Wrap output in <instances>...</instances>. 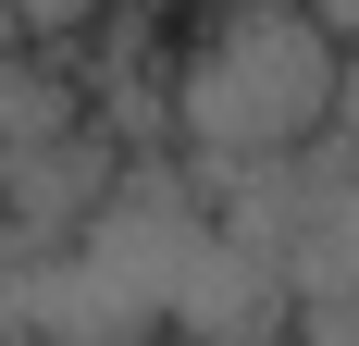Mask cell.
<instances>
[{
	"label": "cell",
	"instance_id": "cell-1",
	"mask_svg": "<svg viewBox=\"0 0 359 346\" xmlns=\"http://www.w3.org/2000/svg\"><path fill=\"white\" fill-rule=\"evenodd\" d=\"M334 99H347V37L323 25V0H211V13L186 25L174 74H161L174 137L211 173L323 148Z\"/></svg>",
	"mask_w": 359,
	"mask_h": 346
},
{
	"label": "cell",
	"instance_id": "cell-2",
	"mask_svg": "<svg viewBox=\"0 0 359 346\" xmlns=\"http://www.w3.org/2000/svg\"><path fill=\"white\" fill-rule=\"evenodd\" d=\"M87 124V87L62 74V50H25V37H0V161L13 148H50Z\"/></svg>",
	"mask_w": 359,
	"mask_h": 346
},
{
	"label": "cell",
	"instance_id": "cell-3",
	"mask_svg": "<svg viewBox=\"0 0 359 346\" xmlns=\"http://www.w3.org/2000/svg\"><path fill=\"white\" fill-rule=\"evenodd\" d=\"M87 25H100V0H13V37L25 50H74Z\"/></svg>",
	"mask_w": 359,
	"mask_h": 346
},
{
	"label": "cell",
	"instance_id": "cell-4",
	"mask_svg": "<svg viewBox=\"0 0 359 346\" xmlns=\"http://www.w3.org/2000/svg\"><path fill=\"white\" fill-rule=\"evenodd\" d=\"M323 25L347 37V99H334V137H359V0H323Z\"/></svg>",
	"mask_w": 359,
	"mask_h": 346
},
{
	"label": "cell",
	"instance_id": "cell-5",
	"mask_svg": "<svg viewBox=\"0 0 359 346\" xmlns=\"http://www.w3.org/2000/svg\"><path fill=\"white\" fill-rule=\"evenodd\" d=\"M0 346H62V334H25V321H0Z\"/></svg>",
	"mask_w": 359,
	"mask_h": 346
},
{
	"label": "cell",
	"instance_id": "cell-6",
	"mask_svg": "<svg viewBox=\"0 0 359 346\" xmlns=\"http://www.w3.org/2000/svg\"><path fill=\"white\" fill-rule=\"evenodd\" d=\"M0 37H13V0H0Z\"/></svg>",
	"mask_w": 359,
	"mask_h": 346
}]
</instances>
